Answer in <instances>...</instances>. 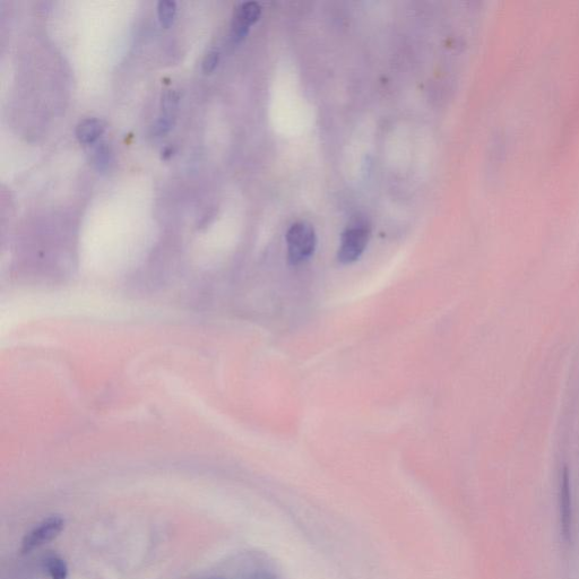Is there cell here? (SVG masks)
I'll return each instance as SVG.
<instances>
[{"label":"cell","instance_id":"1","mask_svg":"<svg viewBox=\"0 0 579 579\" xmlns=\"http://www.w3.org/2000/svg\"><path fill=\"white\" fill-rule=\"evenodd\" d=\"M288 257L293 265L307 261L314 254L317 238L313 227L300 222L293 224L287 233Z\"/></svg>","mask_w":579,"mask_h":579},{"label":"cell","instance_id":"2","mask_svg":"<svg viewBox=\"0 0 579 579\" xmlns=\"http://www.w3.org/2000/svg\"><path fill=\"white\" fill-rule=\"evenodd\" d=\"M370 239L367 223L357 221L345 230L339 250V261L343 264L356 262L364 254Z\"/></svg>","mask_w":579,"mask_h":579},{"label":"cell","instance_id":"3","mask_svg":"<svg viewBox=\"0 0 579 579\" xmlns=\"http://www.w3.org/2000/svg\"><path fill=\"white\" fill-rule=\"evenodd\" d=\"M65 529V520L62 516L54 515L46 518L25 535L21 552L24 555L56 540Z\"/></svg>","mask_w":579,"mask_h":579},{"label":"cell","instance_id":"4","mask_svg":"<svg viewBox=\"0 0 579 579\" xmlns=\"http://www.w3.org/2000/svg\"><path fill=\"white\" fill-rule=\"evenodd\" d=\"M559 509L561 533H563L564 540L569 542L572 540L573 534V498L570 475L567 468L563 470L560 477Z\"/></svg>","mask_w":579,"mask_h":579},{"label":"cell","instance_id":"5","mask_svg":"<svg viewBox=\"0 0 579 579\" xmlns=\"http://www.w3.org/2000/svg\"><path fill=\"white\" fill-rule=\"evenodd\" d=\"M262 7L258 3L248 2L241 5L235 15V20L232 24L233 38L236 40L243 39L250 25L254 24L261 16Z\"/></svg>","mask_w":579,"mask_h":579},{"label":"cell","instance_id":"6","mask_svg":"<svg viewBox=\"0 0 579 579\" xmlns=\"http://www.w3.org/2000/svg\"><path fill=\"white\" fill-rule=\"evenodd\" d=\"M105 131V125L97 118H86L76 127V136L84 144L93 143Z\"/></svg>","mask_w":579,"mask_h":579},{"label":"cell","instance_id":"7","mask_svg":"<svg viewBox=\"0 0 579 579\" xmlns=\"http://www.w3.org/2000/svg\"><path fill=\"white\" fill-rule=\"evenodd\" d=\"M51 579H67L68 566L66 561L58 555H48L43 561Z\"/></svg>","mask_w":579,"mask_h":579},{"label":"cell","instance_id":"8","mask_svg":"<svg viewBox=\"0 0 579 579\" xmlns=\"http://www.w3.org/2000/svg\"><path fill=\"white\" fill-rule=\"evenodd\" d=\"M176 3L172 0H161L158 5L159 19L163 27H170L172 22H174L176 14Z\"/></svg>","mask_w":579,"mask_h":579},{"label":"cell","instance_id":"9","mask_svg":"<svg viewBox=\"0 0 579 579\" xmlns=\"http://www.w3.org/2000/svg\"><path fill=\"white\" fill-rule=\"evenodd\" d=\"M240 579H276V577L263 566H253L245 570V574Z\"/></svg>","mask_w":579,"mask_h":579},{"label":"cell","instance_id":"10","mask_svg":"<svg viewBox=\"0 0 579 579\" xmlns=\"http://www.w3.org/2000/svg\"><path fill=\"white\" fill-rule=\"evenodd\" d=\"M178 97L176 92L169 91L163 95L162 98V109L164 111V116L174 118V112L177 108Z\"/></svg>","mask_w":579,"mask_h":579},{"label":"cell","instance_id":"11","mask_svg":"<svg viewBox=\"0 0 579 579\" xmlns=\"http://www.w3.org/2000/svg\"><path fill=\"white\" fill-rule=\"evenodd\" d=\"M174 124V118L168 116H162L158 120L157 123L154 124L152 127V131L154 135H162L166 134L170 131V128Z\"/></svg>","mask_w":579,"mask_h":579},{"label":"cell","instance_id":"12","mask_svg":"<svg viewBox=\"0 0 579 579\" xmlns=\"http://www.w3.org/2000/svg\"><path fill=\"white\" fill-rule=\"evenodd\" d=\"M219 63V53L218 51L211 50L203 59V71L205 73H211L214 71V68Z\"/></svg>","mask_w":579,"mask_h":579}]
</instances>
